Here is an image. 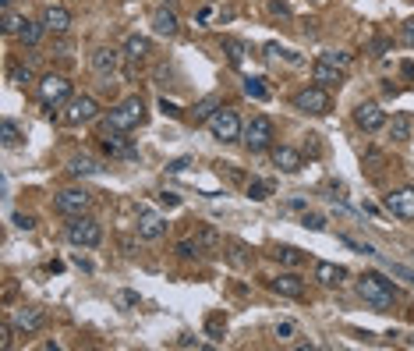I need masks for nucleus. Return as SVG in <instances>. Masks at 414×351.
Instances as JSON below:
<instances>
[{
	"instance_id": "1",
	"label": "nucleus",
	"mask_w": 414,
	"mask_h": 351,
	"mask_svg": "<svg viewBox=\"0 0 414 351\" xmlns=\"http://www.w3.org/2000/svg\"><path fill=\"white\" fill-rule=\"evenodd\" d=\"M358 295L365 305H372L375 312H390L393 302H397V291L390 280H382L379 273H361L358 277Z\"/></svg>"
},
{
	"instance_id": "2",
	"label": "nucleus",
	"mask_w": 414,
	"mask_h": 351,
	"mask_svg": "<svg viewBox=\"0 0 414 351\" xmlns=\"http://www.w3.org/2000/svg\"><path fill=\"white\" fill-rule=\"evenodd\" d=\"M142 121H145V103H142V96H128V100H121V103L106 114L103 135H110V132H131V128H138Z\"/></svg>"
},
{
	"instance_id": "3",
	"label": "nucleus",
	"mask_w": 414,
	"mask_h": 351,
	"mask_svg": "<svg viewBox=\"0 0 414 351\" xmlns=\"http://www.w3.org/2000/svg\"><path fill=\"white\" fill-rule=\"evenodd\" d=\"M273 138H276V128H273V121H270L265 114L252 117V121L245 125V132H241V142H245L248 153H265V150H273Z\"/></svg>"
},
{
	"instance_id": "4",
	"label": "nucleus",
	"mask_w": 414,
	"mask_h": 351,
	"mask_svg": "<svg viewBox=\"0 0 414 351\" xmlns=\"http://www.w3.org/2000/svg\"><path fill=\"white\" fill-rule=\"evenodd\" d=\"M100 117V103L93 96H71L64 103V110L57 114V121L68 125V128H78V125H88V121H96Z\"/></svg>"
},
{
	"instance_id": "5",
	"label": "nucleus",
	"mask_w": 414,
	"mask_h": 351,
	"mask_svg": "<svg viewBox=\"0 0 414 351\" xmlns=\"http://www.w3.org/2000/svg\"><path fill=\"white\" fill-rule=\"evenodd\" d=\"M36 89H39V100H43V107H46L50 114L71 100V82H68L64 75H53V71L36 82Z\"/></svg>"
},
{
	"instance_id": "6",
	"label": "nucleus",
	"mask_w": 414,
	"mask_h": 351,
	"mask_svg": "<svg viewBox=\"0 0 414 351\" xmlns=\"http://www.w3.org/2000/svg\"><path fill=\"white\" fill-rule=\"evenodd\" d=\"M68 242L78 245V249H96V245H103V224L93 220V217H71V224H68Z\"/></svg>"
},
{
	"instance_id": "7",
	"label": "nucleus",
	"mask_w": 414,
	"mask_h": 351,
	"mask_svg": "<svg viewBox=\"0 0 414 351\" xmlns=\"http://www.w3.org/2000/svg\"><path fill=\"white\" fill-rule=\"evenodd\" d=\"M290 103H294V110L315 114V117H326V114L333 110V100H330V93L322 89V85H308V89H298Z\"/></svg>"
},
{
	"instance_id": "8",
	"label": "nucleus",
	"mask_w": 414,
	"mask_h": 351,
	"mask_svg": "<svg viewBox=\"0 0 414 351\" xmlns=\"http://www.w3.org/2000/svg\"><path fill=\"white\" fill-rule=\"evenodd\" d=\"M209 132H213V138H220V142H238L241 138V117H238V110H230V107H220L213 117H209Z\"/></svg>"
},
{
	"instance_id": "9",
	"label": "nucleus",
	"mask_w": 414,
	"mask_h": 351,
	"mask_svg": "<svg viewBox=\"0 0 414 351\" xmlns=\"http://www.w3.org/2000/svg\"><path fill=\"white\" fill-rule=\"evenodd\" d=\"M88 206H93V192H85V188H64L53 199V210L64 217H85Z\"/></svg>"
},
{
	"instance_id": "10",
	"label": "nucleus",
	"mask_w": 414,
	"mask_h": 351,
	"mask_svg": "<svg viewBox=\"0 0 414 351\" xmlns=\"http://www.w3.org/2000/svg\"><path fill=\"white\" fill-rule=\"evenodd\" d=\"M11 323H15V330L18 334H39L43 327H46V312L39 309V305H21V309H15V316H11Z\"/></svg>"
},
{
	"instance_id": "11",
	"label": "nucleus",
	"mask_w": 414,
	"mask_h": 351,
	"mask_svg": "<svg viewBox=\"0 0 414 351\" xmlns=\"http://www.w3.org/2000/svg\"><path fill=\"white\" fill-rule=\"evenodd\" d=\"M153 33L163 36V39H173L177 33H181V18H177V8L160 4V8L153 11Z\"/></svg>"
},
{
	"instance_id": "12",
	"label": "nucleus",
	"mask_w": 414,
	"mask_h": 351,
	"mask_svg": "<svg viewBox=\"0 0 414 351\" xmlns=\"http://www.w3.org/2000/svg\"><path fill=\"white\" fill-rule=\"evenodd\" d=\"M382 206H386L397 220H414V188H397L382 199Z\"/></svg>"
},
{
	"instance_id": "13",
	"label": "nucleus",
	"mask_w": 414,
	"mask_h": 351,
	"mask_svg": "<svg viewBox=\"0 0 414 351\" xmlns=\"http://www.w3.org/2000/svg\"><path fill=\"white\" fill-rule=\"evenodd\" d=\"M354 125H358L361 132H379L382 125H386V114H382V107L379 103H358L354 107Z\"/></svg>"
},
{
	"instance_id": "14",
	"label": "nucleus",
	"mask_w": 414,
	"mask_h": 351,
	"mask_svg": "<svg viewBox=\"0 0 414 351\" xmlns=\"http://www.w3.org/2000/svg\"><path fill=\"white\" fill-rule=\"evenodd\" d=\"M121 57H124V53L113 50V46H96L88 61H93V71H96V75L110 78V75H117V68H121Z\"/></svg>"
},
{
	"instance_id": "15",
	"label": "nucleus",
	"mask_w": 414,
	"mask_h": 351,
	"mask_svg": "<svg viewBox=\"0 0 414 351\" xmlns=\"http://www.w3.org/2000/svg\"><path fill=\"white\" fill-rule=\"evenodd\" d=\"M135 234H138L142 242H160L163 234H167V220L142 210V213H138V224H135Z\"/></svg>"
},
{
	"instance_id": "16",
	"label": "nucleus",
	"mask_w": 414,
	"mask_h": 351,
	"mask_svg": "<svg viewBox=\"0 0 414 351\" xmlns=\"http://www.w3.org/2000/svg\"><path fill=\"white\" fill-rule=\"evenodd\" d=\"M312 82L322 85V89H340V85H344V68H337V64H330V61H315Z\"/></svg>"
},
{
	"instance_id": "17",
	"label": "nucleus",
	"mask_w": 414,
	"mask_h": 351,
	"mask_svg": "<svg viewBox=\"0 0 414 351\" xmlns=\"http://www.w3.org/2000/svg\"><path fill=\"white\" fill-rule=\"evenodd\" d=\"M39 21L46 25V33L64 36L68 28H71V11H68V8H61V4H50V8L43 11V18H39Z\"/></svg>"
},
{
	"instance_id": "18",
	"label": "nucleus",
	"mask_w": 414,
	"mask_h": 351,
	"mask_svg": "<svg viewBox=\"0 0 414 351\" xmlns=\"http://www.w3.org/2000/svg\"><path fill=\"white\" fill-rule=\"evenodd\" d=\"M270 287L276 291L280 298H305V280L298 273H280L270 280Z\"/></svg>"
},
{
	"instance_id": "19",
	"label": "nucleus",
	"mask_w": 414,
	"mask_h": 351,
	"mask_svg": "<svg viewBox=\"0 0 414 351\" xmlns=\"http://www.w3.org/2000/svg\"><path fill=\"white\" fill-rule=\"evenodd\" d=\"M273 163L283 170V174H298L305 167L301 153L298 150H290V145H273Z\"/></svg>"
},
{
	"instance_id": "20",
	"label": "nucleus",
	"mask_w": 414,
	"mask_h": 351,
	"mask_svg": "<svg viewBox=\"0 0 414 351\" xmlns=\"http://www.w3.org/2000/svg\"><path fill=\"white\" fill-rule=\"evenodd\" d=\"M315 280L322 287H340L347 280V270L337 267V262H315Z\"/></svg>"
},
{
	"instance_id": "21",
	"label": "nucleus",
	"mask_w": 414,
	"mask_h": 351,
	"mask_svg": "<svg viewBox=\"0 0 414 351\" xmlns=\"http://www.w3.org/2000/svg\"><path fill=\"white\" fill-rule=\"evenodd\" d=\"M103 153H106V156H121V160H135V156H138V153L131 150V145L121 138V132L103 135Z\"/></svg>"
},
{
	"instance_id": "22",
	"label": "nucleus",
	"mask_w": 414,
	"mask_h": 351,
	"mask_svg": "<svg viewBox=\"0 0 414 351\" xmlns=\"http://www.w3.org/2000/svg\"><path fill=\"white\" fill-rule=\"evenodd\" d=\"M223 107V100L216 96V93H209V96H202L198 103H195V110H191V117H195V125H209V117L216 114Z\"/></svg>"
},
{
	"instance_id": "23",
	"label": "nucleus",
	"mask_w": 414,
	"mask_h": 351,
	"mask_svg": "<svg viewBox=\"0 0 414 351\" xmlns=\"http://www.w3.org/2000/svg\"><path fill=\"white\" fill-rule=\"evenodd\" d=\"M149 53H153V43L145 39V36H138V33H135V36H128V39H124V57H128V61H135V64H138V61H145Z\"/></svg>"
},
{
	"instance_id": "24",
	"label": "nucleus",
	"mask_w": 414,
	"mask_h": 351,
	"mask_svg": "<svg viewBox=\"0 0 414 351\" xmlns=\"http://www.w3.org/2000/svg\"><path fill=\"white\" fill-rule=\"evenodd\" d=\"M100 170H103V163L93 160V156H71L68 160V174H71V178H88V174H100Z\"/></svg>"
},
{
	"instance_id": "25",
	"label": "nucleus",
	"mask_w": 414,
	"mask_h": 351,
	"mask_svg": "<svg viewBox=\"0 0 414 351\" xmlns=\"http://www.w3.org/2000/svg\"><path fill=\"white\" fill-rule=\"evenodd\" d=\"M43 33H46L43 21H25L21 33H18V43H21V46H36V43L43 39Z\"/></svg>"
},
{
	"instance_id": "26",
	"label": "nucleus",
	"mask_w": 414,
	"mask_h": 351,
	"mask_svg": "<svg viewBox=\"0 0 414 351\" xmlns=\"http://www.w3.org/2000/svg\"><path fill=\"white\" fill-rule=\"evenodd\" d=\"M390 138L393 142H407L411 138V117L407 114H397L393 121H390Z\"/></svg>"
},
{
	"instance_id": "27",
	"label": "nucleus",
	"mask_w": 414,
	"mask_h": 351,
	"mask_svg": "<svg viewBox=\"0 0 414 351\" xmlns=\"http://www.w3.org/2000/svg\"><path fill=\"white\" fill-rule=\"evenodd\" d=\"M273 188H276V185H273L270 178H255V181L248 185V199L262 202V199H270V195H273Z\"/></svg>"
},
{
	"instance_id": "28",
	"label": "nucleus",
	"mask_w": 414,
	"mask_h": 351,
	"mask_svg": "<svg viewBox=\"0 0 414 351\" xmlns=\"http://www.w3.org/2000/svg\"><path fill=\"white\" fill-rule=\"evenodd\" d=\"M280 262H283V267H301V262H305V255H301V249H294V245H280L276 252H273Z\"/></svg>"
},
{
	"instance_id": "29",
	"label": "nucleus",
	"mask_w": 414,
	"mask_h": 351,
	"mask_svg": "<svg viewBox=\"0 0 414 351\" xmlns=\"http://www.w3.org/2000/svg\"><path fill=\"white\" fill-rule=\"evenodd\" d=\"M241 89H245V96H252V100H270V89H265V85H262V78H245V85H241Z\"/></svg>"
},
{
	"instance_id": "30",
	"label": "nucleus",
	"mask_w": 414,
	"mask_h": 351,
	"mask_svg": "<svg viewBox=\"0 0 414 351\" xmlns=\"http://www.w3.org/2000/svg\"><path fill=\"white\" fill-rule=\"evenodd\" d=\"M223 50H227V57H230V64H241V61H245V43H241V39L227 36V39H223Z\"/></svg>"
},
{
	"instance_id": "31",
	"label": "nucleus",
	"mask_w": 414,
	"mask_h": 351,
	"mask_svg": "<svg viewBox=\"0 0 414 351\" xmlns=\"http://www.w3.org/2000/svg\"><path fill=\"white\" fill-rule=\"evenodd\" d=\"M0 135H4V145H8V150L21 142V128L11 121V117H4V125H0Z\"/></svg>"
},
{
	"instance_id": "32",
	"label": "nucleus",
	"mask_w": 414,
	"mask_h": 351,
	"mask_svg": "<svg viewBox=\"0 0 414 351\" xmlns=\"http://www.w3.org/2000/svg\"><path fill=\"white\" fill-rule=\"evenodd\" d=\"M195 242H198L202 252H205V249H216V245H220V234H216L213 227H198V231H195Z\"/></svg>"
},
{
	"instance_id": "33",
	"label": "nucleus",
	"mask_w": 414,
	"mask_h": 351,
	"mask_svg": "<svg viewBox=\"0 0 414 351\" xmlns=\"http://www.w3.org/2000/svg\"><path fill=\"white\" fill-rule=\"evenodd\" d=\"M340 242L347 245V249H354V252H361V255H379L368 242H361V238H354V234H340Z\"/></svg>"
},
{
	"instance_id": "34",
	"label": "nucleus",
	"mask_w": 414,
	"mask_h": 351,
	"mask_svg": "<svg viewBox=\"0 0 414 351\" xmlns=\"http://www.w3.org/2000/svg\"><path fill=\"white\" fill-rule=\"evenodd\" d=\"M230 262H234V267H248V262H252V255H248V249L241 242H230Z\"/></svg>"
},
{
	"instance_id": "35",
	"label": "nucleus",
	"mask_w": 414,
	"mask_h": 351,
	"mask_svg": "<svg viewBox=\"0 0 414 351\" xmlns=\"http://www.w3.org/2000/svg\"><path fill=\"white\" fill-rule=\"evenodd\" d=\"M21 25H25V18L15 15V11L8 8V11H4V33H8V36H18V33H21Z\"/></svg>"
},
{
	"instance_id": "36",
	"label": "nucleus",
	"mask_w": 414,
	"mask_h": 351,
	"mask_svg": "<svg viewBox=\"0 0 414 351\" xmlns=\"http://www.w3.org/2000/svg\"><path fill=\"white\" fill-rule=\"evenodd\" d=\"M205 334H209L213 341H223V334H227V323H223L220 316H213L209 323H205Z\"/></svg>"
},
{
	"instance_id": "37",
	"label": "nucleus",
	"mask_w": 414,
	"mask_h": 351,
	"mask_svg": "<svg viewBox=\"0 0 414 351\" xmlns=\"http://www.w3.org/2000/svg\"><path fill=\"white\" fill-rule=\"evenodd\" d=\"M198 252H202L198 242H177V255L181 259H198Z\"/></svg>"
},
{
	"instance_id": "38",
	"label": "nucleus",
	"mask_w": 414,
	"mask_h": 351,
	"mask_svg": "<svg viewBox=\"0 0 414 351\" xmlns=\"http://www.w3.org/2000/svg\"><path fill=\"white\" fill-rule=\"evenodd\" d=\"M301 224H305L308 231H326V217H319V213H305Z\"/></svg>"
},
{
	"instance_id": "39",
	"label": "nucleus",
	"mask_w": 414,
	"mask_h": 351,
	"mask_svg": "<svg viewBox=\"0 0 414 351\" xmlns=\"http://www.w3.org/2000/svg\"><path fill=\"white\" fill-rule=\"evenodd\" d=\"M322 61H330V64H337V68H347V64H350V53H337V50H330V53H322Z\"/></svg>"
},
{
	"instance_id": "40",
	"label": "nucleus",
	"mask_w": 414,
	"mask_h": 351,
	"mask_svg": "<svg viewBox=\"0 0 414 351\" xmlns=\"http://www.w3.org/2000/svg\"><path fill=\"white\" fill-rule=\"evenodd\" d=\"M11 82H18V85H28V82H36V75L28 71V68H11Z\"/></svg>"
},
{
	"instance_id": "41",
	"label": "nucleus",
	"mask_w": 414,
	"mask_h": 351,
	"mask_svg": "<svg viewBox=\"0 0 414 351\" xmlns=\"http://www.w3.org/2000/svg\"><path fill=\"white\" fill-rule=\"evenodd\" d=\"M270 15H273V18H287V15H290V4H287V0H270Z\"/></svg>"
},
{
	"instance_id": "42",
	"label": "nucleus",
	"mask_w": 414,
	"mask_h": 351,
	"mask_svg": "<svg viewBox=\"0 0 414 351\" xmlns=\"http://www.w3.org/2000/svg\"><path fill=\"white\" fill-rule=\"evenodd\" d=\"M294 334H298V327H294L290 319H283V323H276V337H280V341H290Z\"/></svg>"
},
{
	"instance_id": "43",
	"label": "nucleus",
	"mask_w": 414,
	"mask_h": 351,
	"mask_svg": "<svg viewBox=\"0 0 414 351\" xmlns=\"http://www.w3.org/2000/svg\"><path fill=\"white\" fill-rule=\"evenodd\" d=\"M188 167H191V156H181V160H170V163H167L170 174H181V170H188Z\"/></svg>"
},
{
	"instance_id": "44",
	"label": "nucleus",
	"mask_w": 414,
	"mask_h": 351,
	"mask_svg": "<svg viewBox=\"0 0 414 351\" xmlns=\"http://www.w3.org/2000/svg\"><path fill=\"white\" fill-rule=\"evenodd\" d=\"M15 227H18V231H32V227H36V217H25V213H15Z\"/></svg>"
},
{
	"instance_id": "45",
	"label": "nucleus",
	"mask_w": 414,
	"mask_h": 351,
	"mask_svg": "<svg viewBox=\"0 0 414 351\" xmlns=\"http://www.w3.org/2000/svg\"><path fill=\"white\" fill-rule=\"evenodd\" d=\"M393 277H400V280H407V284H414V270H407V267H400V262H393Z\"/></svg>"
},
{
	"instance_id": "46",
	"label": "nucleus",
	"mask_w": 414,
	"mask_h": 351,
	"mask_svg": "<svg viewBox=\"0 0 414 351\" xmlns=\"http://www.w3.org/2000/svg\"><path fill=\"white\" fill-rule=\"evenodd\" d=\"M305 153H308V156H319V153H322V142H319V135H308V142H305Z\"/></svg>"
},
{
	"instance_id": "47",
	"label": "nucleus",
	"mask_w": 414,
	"mask_h": 351,
	"mask_svg": "<svg viewBox=\"0 0 414 351\" xmlns=\"http://www.w3.org/2000/svg\"><path fill=\"white\" fill-rule=\"evenodd\" d=\"M160 110H163V114H170V117H181V107H177V103H170L167 96L160 100Z\"/></svg>"
},
{
	"instance_id": "48",
	"label": "nucleus",
	"mask_w": 414,
	"mask_h": 351,
	"mask_svg": "<svg viewBox=\"0 0 414 351\" xmlns=\"http://www.w3.org/2000/svg\"><path fill=\"white\" fill-rule=\"evenodd\" d=\"M400 39H404L407 46H414V18H411V21L404 25V33H400Z\"/></svg>"
},
{
	"instance_id": "49",
	"label": "nucleus",
	"mask_w": 414,
	"mask_h": 351,
	"mask_svg": "<svg viewBox=\"0 0 414 351\" xmlns=\"http://www.w3.org/2000/svg\"><path fill=\"white\" fill-rule=\"evenodd\" d=\"M386 50H390V43H386V39H375V43H372V57H382Z\"/></svg>"
},
{
	"instance_id": "50",
	"label": "nucleus",
	"mask_w": 414,
	"mask_h": 351,
	"mask_svg": "<svg viewBox=\"0 0 414 351\" xmlns=\"http://www.w3.org/2000/svg\"><path fill=\"white\" fill-rule=\"evenodd\" d=\"M160 202H163V206H177V202H181V199H177L173 192H160Z\"/></svg>"
},
{
	"instance_id": "51",
	"label": "nucleus",
	"mask_w": 414,
	"mask_h": 351,
	"mask_svg": "<svg viewBox=\"0 0 414 351\" xmlns=\"http://www.w3.org/2000/svg\"><path fill=\"white\" fill-rule=\"evenodd\" d=\"M121 302L124 305H138V291H121Z\"/></svg>"
},
{
	"instance_id": "52",
	"label": "nucleus",
	"mask_w": 414,
	"mask_h": 351,
	"mask_svg": "<svg viewBox=\"0 0 414 351\" xmlns=\"http://www.w3.org/2000/svg\"><path fill=\"white\" fill-rule=\"evenodd\" d=\"M68 50H71V39H57V43H53V53H61V57H64Z\"/></svg>"
},
{
	"instance_id": "53",
	"label": "nucleus",
	"mask_w": 414,
	"mask_h": 351,
	"mask_svg": "<svg viewBox=\"0 0 414 351\" xmlns=\"http://www.w3.org/2000/svg\"><path fill=\"white\" fill-rule=\"evenodd\" d=\"M121 249H124L128 255H135V238H121Z\"/></svg>"
},
{
	"instance_id": "54",
	"label": "nucleus",
	"mask_w": 414,
	"mask_h": 351,
	"mask_svg": "<svg viewBox=\"0 0 414 351\" xmlns=\"http://www.w3.org/2000/svg\"><path fill=\"white\" fill-rule=\"evenodd\" d=\"M177 344H181V348H198V341H195V337H181Z\"/></svg>"
},
{
	"instance_id": "55",
	"label": "nucleus",
	"mask_w": 414,
	"mask_h": 351,
	"mask_svg": "<svg viewBox=\"0 0 414 351\" xmlns=\"http://www.w3.org/2000/svg\"><path fill=\"white\" fill-rule=\"evenodd\" d=\"M0 4H4V11H8V8H11V0H0Z\"/></svg>"
}]
</instances>
